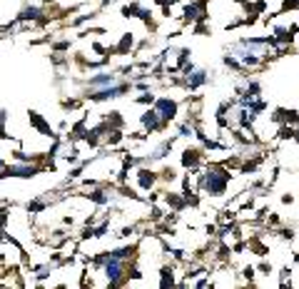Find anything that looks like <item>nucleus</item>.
I'll return each mask as SVG.
<instances>
[{"label":"nucleus","mask_w":299,"mask_h":289,"mask_svg":"<svg viewBox=\"0 0 299 289\" xmlns=\"http://www.w3.org/2000/svg\"><path fill=\"white\" fill-rule=\"evenodd\" d=\"M227 185H229V172L222 167H209L202 174V187L207 194H222L227 190Z\"/></svg>","instance_id":"nucleus-1"},{"label":"nucleus","mask_w":299,"mask_h":289,"mask_svg":"<svg viewBox=\"0 0 299 289\" xmlns=\"http://www.w3.org/2000/svg\"><path fill=\"white\" fill-rule=\"evenodd\" d=\"M3 170H5V165H3V160H0V172H3Z\"/></svg>","instance_id":"nucleus-3"},{"label":"nucleus","mask_w":299,"mask_h":289,"mask_svg":"<svg viewBox=\"0 0 299 289\" xmlns=\"http://www.w3.org/2000/svg\"><path fill=\"white\" fill-rule=\"evenodd\" d=\"M157 115L162 117V120H172V117L177 115V102H172L167 97H162L160 102H157Z\"/></svg>","instance_id":"nucleus-2"}]
</instances>
